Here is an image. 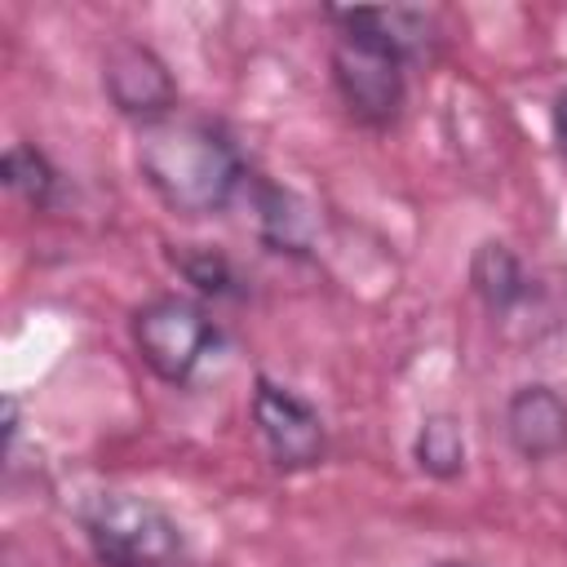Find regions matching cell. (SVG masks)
Segmentation results:
<instances>
[{"label": "cell", "instance_id": "obj_1", "mask_svg": "<svg viewBox=\"0 0 567 567\" xmlns=\"http://www.w3.org/2000/svg\"><path fill=\"white\" fill-rule=\"evenodd\" d=\"M341 27L332 44V84L346 111L368 124L385 128L403 111L408 93V58L425 53L430 18L416 9H328Z\"/></svg>", "mask_w": 567, "mask_h": 567}, {"label": "cell", "instance_id": "obj_2", "mask_svg": "<svg viewBox=\"0 0 567 567\" xmlns=\"http://www.w3.org/2000/svg\"><path fill=\"white\" fill-rule=\"evenodd\" d=\"M137 168L146 186L182 217H217L239 195L248 164L208 120H159L142 128Z\"/></svg>", "mask_w": 567, "mask_h": 567}, {"label": "cell", "instance_id": "obj_3", "mask_svg": "<svg viewBox=\"0 0 567 567\" xmlns=\"http://www.w3.org/2000/svg\"><path fill=\"white\" fill-rule=\"evenodd\" d=\"M80 527L102 567H190L177 518L133 492H97L80 509Z\"/></svg>", "mask_w": 567, "mask_h": 567}, {"label": "cell", "instance_id": "obj_4", "mask_svg": "<svg viewBox=\"0 0 567 567\" xmlns=\"http://www.w3.org/2000/svg\"><path fill=\"white\" fill-rule=\"evenodd\" d=\"M133 346L142 363L168 385H195L221 354L217 319L186 297H155L133 315Z\"/></svg>", "mask_w": 567, "mask_h": 567}, {"label": "cell", "instance_id": "obj_5", "mask_svg": "<svg viewBox=\"0 0 567 567\" xmlns=\"http://www.w3.org/2000/svg\"><path fill=\"white\" fill-rule=\"evenodd\" d=\"M252 425L279 470H310L328 452L323 416L288 385L261 377L252 390Z\"/></svg>", "mask_w": 567, "mask_h": 567}, {"label": "cell", "instance_id": "obj_6", "mask_svg": "<svg viewBox=\"0 0 567 567\" xmlns=\"http://www.w3.org/2000/svg\"><path fill=\"white\" fill-rule=\"evenodd\" d=\"M102 84H106V97L115 102V111L133 115L142 124H159L177 106V84H173L168 66L137 40L111 44V53L102 62Z\"/></svg>", "mask_w": 567, "mask_h": 567}, {"label": "cell", "instance_id": "obj_7", "mask_svg": "<svg viewBox=\"0 0 567 567\" xmlns=\"http://www.w3.org/2000/svg\"><path fill=\"white\" fill-rule=\"evenodd\" d=\"M505 434L523 461H554L567 452V403L549 385H523L505 403Z\"/></svg>", "mask_w": 567, "mask_h": 567}, {"label": "cell", "instance_id": "obj_8", "mask_svg": "<svg viewBox=\"0 0 567 567\" xmlns=\"http://www.w3.org/2000/svg\"><path fill=\"white\" fill-rule=\"evenodd\" d=\"M470 284H474V292L483 297V306H487L492 315H509L514 306L527 301V270H523V261H518L505 244H496V239L478 244V252H474V261H470Z\"/></svg>", "mask_w": 567, "mask_h": 567}, {"label": "cell", "instance_id": "obj_9", "mask_svg": "<svg viewBox=\"0 0 567 567\" xmlns=\"http://www.w3.org/2000/svg\"><path fill=\"white\" fill-rule=\"evenodd\" d=\"M4 186L18 190L31 208H49L58 195V168L49 164V155L31 142H13L4 151Z\"/></svg>", "mask_w": 567, "mask_h": 567}, {"label": "cell", "instance_id": "obj_10", "mask_svg": "<svg viewBox=\"0 0 567 567\" xmlns=\"http://www.w3.org/2000/svg\"><path fill=\"white\" fill-rule=\"evenodd\" d=\"M416 465L434 478H456L465 470V434L452 416L434 412L416 430Z\"/></svg>", "mask_w": 567, "mask_h": 567}, {"label": "cell", "instance_id": "obj_11", "mask_svg": "<svg viewBox=\"0 0 567 567\" xmlns=\"http://www.w3.org/2000/svg\"><path fill=\"white\" fill-rule=\"evenodd\" d=\"M173 266L186 275V284H195L204 297H239V270L230 266L226 252L217 248H204V244H190V248H177L173 252Z\"/></svg>", "mask_w": 567, "mask_h": 567}, {"label": "cell", "instance_id": "obj_12", "mask_svg": "<svg viewBox=\"0 0 567 567\" xmlns=\"http://www.w3.org/2000/svg\"><path fill=\"white\" fill-rule=\"evenodd\" d=\"M261 235L266 244H275L279 252H301L306 248V217L297 213V199L275 190V186H261Z\"/></svg>", "mask_w": 567, "mask_h": 567}, {"label": "cell", "instance_id": "obj_13", "mask_svg": "<svg viewBox=\"0 0 567 567\" xmlns=\"http://www.w3.org/2000/svg\"><path fill=\"white\" fill-rule=\"evenodd\" d=\"M554 137H558V146L567 155V89L554 97Z\"/></svg>", "mask_w": 567, "mask_h": 567}, {"label": "cell", "instance_id": "obj_14", "mask_svg": "<svg viewBox=\"0 0 567 567\" xmlns=\"http://www.w3.org/2000/svg\"><path fill=\"white\" fill-rule=\"evenodd\" d=\"M434 567H474V563H456V558H443V563H434Z\"/></svg>", "mask_w": 567, "mask_h": 567}]
</instances>
